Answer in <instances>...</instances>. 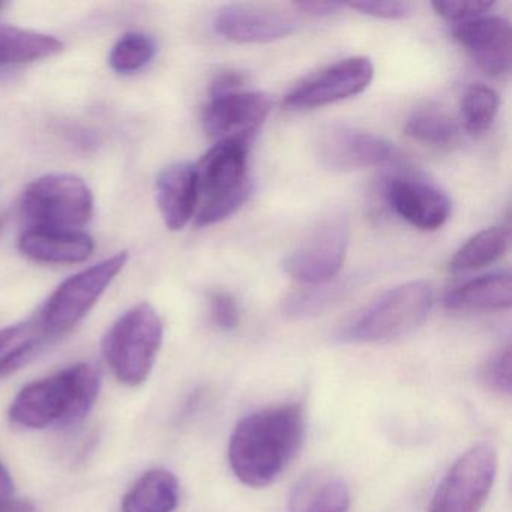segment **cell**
<instances>
[{
	"instance_id": "cell-1",
	"label": "cell",
	"mask_w": 512,
	"mask_h": 512,
	"mask_svg": "<svg viewBox=\"0 0 512 512\" xmlns=\"http://www.w3.org/2000/svg\"><path fill=\"white\" fill-rule=\"evenodd\" d=\"M304 410L298 404L266 407L242 418L229 442V464L244 485L263 488L280 478L301 449Z\"/></svg>"
},
{
	"instance_id": "cell-2",
	"label": "cell",
	"mask_w": 512,
	"mask_h": 512,
	"mask_svg": "<svg viewBox=\"0 0 512 512\" xmlns=\"http://www.w3.org/2000/svg\"><path fill=\"white\" fill-rule=\"evenodd\" d=\"M100 394V371L92 364L71 365L26 385L14 398L10 419L31 430L71 427L94 409Z\"/></svg>"
},
{
	"instance_id": "cell-3",
	"label": "cell",
	"mask_w": 512,
	"mask_h": 512,
	"mask_svg": "<svg viewBox=\"0 0 512 512\" xmlns=\"http://www.w3.org/2000/svg\"><path fill=\"white\" fill-rule=\"evenodd\" d=\"M247 140H223L206 152L197 170L199 203L194 224L215 226L239 211L251 193Z\"/></svg>"
},
{
	"instance_id": "cell-4",
	"label": "cell",
	"mask_w": 512,
	"mask_h": 512,
	"mask_svg": "<svg viewBox=\"0 0 512 512\" xmlns=\"http://www.w3.org/2000/svg\"><path fill=\"white\" fill-rule=\"evenodd\" d=\"M163 335V322L152 305L139 304L122 314L103 343L104 358L116 379L142 385L157 361Z\"/></svg>"
},
{
	"instance_id": "cell-5",
	"label": "cell",
	"mask_w": 512,
	"mask_h": 512,
	"mask_svg": "<svg viewBox=\"0 0 512 512\" xmlns=\"http://www.w3.org/2000/svg\"><path fill=\"white\" fill-rule=\"evenodd\" d=\"M433 289L425 281H410L383 293L349 328L344 338L355 343H385L406 337L430 314Z\"/></svg>"
},
{
	"instance_id": "cell-6",
	"label": "cell",
	"mask_w": 512,
	"mask_h": 512,
	"mask_svg": "<svg viewBox=\"0 0 512 512\" xmlns=\"http://www.w3.org/2000/svg\"><path fill=\"white\" fill-rule=\"evenodd\" d=\"M22 214L41 229L79 230L94 214V194L79 176H44L23 193Z\"/></svg>"
},
{
	"instance_id": "cell-7",
	"label": "cell",
	"mask_w": 512,
	"mask_h": 512,
	"mask_svg": "<svg viewBox=\"0 0 512 512\" xmlns=\"http://www.w3.org/2000/svg\"><path fill=\"white\" fill-rule=\"evenodd\" d=\"M128 257L121 251L65 280L38 314L47 335L58 338L76 328L125 268Z\"/></svg>"
},
{
	"instance_id": "cell-8",
	"label": "cell",
	"mask_w": 512,
	"mask_h": 512,
	"mask_svg": "<svg viewBox=\"0 0 512 512\" xmlns=\"http://www.w3.org/2000/svg\"><path fill=\"white\" fill-rule=\"evenodd\" d=\"M349 236L346 215L332 212L320 218L284 259V271L310 286L329 283L343 268Z\"/></svg>"
},
{
	"instance_id": "cell-9",
	"label": "cell",
	"mask_w": 512,
	"mask_h": 512,
	"mask_svg": "<svg viewBox=\"0 0 512 512\" xmlns=\"http://www.w3.org/2000/svg\"><path fill=\"white\" fill-rule=\"evenodd\" d=\"M497 472L496 449L479 443L464 452L440 481L428 512H481Z\"/></svg>"
},
{
	"instance_id": "cell-10",
	"label": "cell",
	"mask_w": 512,
	"mask_h": 512,
	"mask_svg": "<svg viewBox=\"0 0 512 512\" xmlns=\"http://www.w3.org/2000/svg\"><path fill=\"white\" fill-rule=\"evenodd\" d=\"M316 148L322 166L334 172L391 166L400 157L394 143L347 124H331L323 128L317 137Z\"/></svg>"
},
{
	"instance_id": "cell-11",
	"label": "cell",
	"mask_w": 512,
	"mask_h": 512,
	"mask_svg": "<svg viewBox=\"0 0 512 512\" xmlns=\"http://www.w3.org/2000/svg\"><path fill=\"white\" fill-rule=\"evenodd\" d=\"M374 79L370 59L353 56L343 59L299 83L284 100L289 110H310L349 100L362 94Z\"/></svg>"
},
{
	"instance_id": "cell-12",
	"label": "cell",
	"mask_w": 512,
	"mask_h": 512,
	"mask_svg": "<svg viewBox=\"0 0 512 512\" xmlns=\"http://www.w3.org/2000/svg\"><path fill=\"white\" fill-rule=\"evenodd\" d=\"M271 110V98L263 92L239 91L214 97L203 110V130L218 142H251Z\"/></svg>"
},
{
	"instance_id": "cell-13",
	"label": "cell",
	"mask_w": 512,
	"mask_h": 512,
	"mask_svg": "<svg viewBox=\"0 0 512 512\" xmlns=\"http://www.w3.org/2000/svg\"><path fill=\"white\" fill-rule=\"evenodd\" d=\"M385 197L398 217L422 232L439 230L451 217L449 197L422 179L409 176L391 179L386 185Z\"/></svg>"
},
{
	"instance_id": "cell-14",
	"label": "cell",
	"mask_w": 512,
	"mask_h": 512,
	"mask_svg": "<svg viewBox=\"0 0 512 512\" xmlns=\"http://www.w3.org/2000/svg\"><path fill=\"white\" fill-rule=\"evenodd\" d=\"M454 37L487 76L500 79L511 71V25L503 17L484 16L461 23Z\"/></svg>"
},
{
	"instance_id": "cell-15",
	"label": "cell",
	"mask_w": 512,
	"mask_h": 512,
	"mask_svg": "<svg viewBox=\"0 0 512 512\" xmlns=\"http://www.w3.org/2000/svg\"><path fill=\"white\" fill-rule=\"evenodd\" d=\"M218 35L238 44H269L295 32V20L256 5L224 7L214 20Z\"/></svg>"
},
{
	"instance_id": "cell-16",
	"label": "cell",
	"mask_w": 512,
	"mask_h": 512,
	"mask_svg": "<svg viewBox=\"0 0 512 512\" xmlns=\"http://www.w3.org/2000/svg\"><path fill=\"white\" fill-rule=\"evenodd\" d=\"M158 208L169 230L178 232L194 218L199 203L196 166L175 163L157 179Z\"/></svg>"
},
{
	"instance_id": "cell-17",
	"label": "cell",
	"mask_w": 512,
	"mask_h": 512,
	"mask_svg": "<svg viewBox=\"0 0 512 512\" xmlns=\"http://www.w3.org/2000/svg\"><path fill=\"white\" fill-rule=\"evenodd\" d=\"M20 251L41 263H80L94 253V239L80 230L41 229L32 227L23 233Z\"/></svg>"
},
{
	"instance_id": "cell-18",
	"label": "cell",
	"mask_w": 512,
	"mask_h": 512,
	"mask_svg": "<svg viewBox=\"0 0 512 512\" xmlns=\"http://www.w3.org/2000/svg\"><path fill=\"white\" fill-rule=\"evenodd\" d=\"M350 490L346 481L328 470L302 476L289 496V512H347Z\"/></svg>"
},
{
	"instance_id": "cell-19",
	"label": "cell",
	"mask_w": 512,
	"mask_h": 512,
	"mask_svg": "<svg viewBox=\"0 0 512 512\" xmlns=\"http://www.w3.org/2000/svg\"><path fill=\"white\" fill-rule=\"evenodd\" d=\"M512 283L509 272L482 275L451 290L445 307L451 311H496L511 307Z\"/></svg>"
},
{
	"instance_id": "cell-20",
	"label": "cell",
	"mask_w": 512,
	"mask_h": 512,
	"mask_svg": "<svg viewBox=\"0 0 512 512\" xmlns=\"http://www.w3.org/2000/svg\"><path fill=\"white\" fill-rule=\"evenodd\" d=\"M179 491L175 473L161 467L148 470L125 494L121 512H175Z\"/></svg>"
},
{
	"instance_id": "cell-21",
	"label": "cell",
	"mask_w": 512,
	"mask_h": 512,
	"mask_svg": "<svg viewBox=\"0 0 512 512\" xmlns=\"http://www.w3.org/2000/svg\"><path fill=\"white\" fill-rule=\"evenodd\" d=\"M49 340L52 338L38 317L0 329V377L10 376L28 364Z\"/></svg>"
},
{
	"instance_id": "cell-22",
	"label": "cell",
	"mask_w": 512,
	"mask_h": 512,
	"mask_svg": "<svg viewBox=\"0 0 512 512\" xmlns=\"http://www.w3.org/2000/svg\"><path fill=\"white\" fill-rule=\"evenodd\" d=\"M64 44L50 35L0 25V65H22L52 58Z\"/></svg>"
},
{
	"instance_id": "cell-23",
	"label": "cell",
	"mask_w": 512,
	"mask_h": 512,
	"mask_svg": "<svg viewBox=\"0 0 512 512\" xmlns=\"http://www.w3.org/2000/svg\"><path fill=\"white\" fill-rule=\"evenodd\" d=\"M509 245V232L503 227H490L467 239L449 262L454 274L478 271L493 265L505 256Z\"/></svg>"
},
{
	"instance_id": "cell-24",
	"label": "cell",
	"mask_w": 512,
	"mask_h": 512,
	"mask_svg": "<svg viewBox=\"0 0 512 512\" xmlns=\"http://www.w3.org/2000/svg\"><path fill=\"white\" fill-rule=\"evenodd\" d=\"M404 131L415 142L433 148H452L460 140V125L446 110L439 107L415 110L407 119Z\"/></svg>"
},
{
	"instance_id": "cell-25",
	"label": "cell",
	"mask_w": 512,
	"mask_h": 512,
	"mask_svg": "<svg viewBox=\"0 0 512 512\" xmlns=\"http://www.w3.org/2000/svg\"><path fill=\"white\" fill-rule=\"evenodd\" d=\"M499 109V97L485 85H472L461 101V124L472 136H481L493 124Z\"/></svg>"
},
{
	"instance_id": "cell-26",
	"label": "cell",
	"mask_w": 512,
	"mask_h": 512,
	"mask_svg": "<svg viewBox=\"0 0 512 512\" xmlns=\"http://www.w3.org/2000/svg\"><path fill=\"white\" fill-rule=\"evenodd\" d=\"M154 41L140 32H130L119 38L110 53V67L119 74H133L143 70L155 58Z\"/></svg>"
},
{
	"instance_id": "cell-27",
	"label": "cell",
	"mask_w": 512,
	"mask_h": 512,
	"mask_svg": "<svg viewBox=\"0 0 512 512\" xmlns=\"http://www.w3.org/2000/svg\"><path fill=\"white\" fill-rule=\"evenodd\" d=\"M346 283H325L311 286L310 289L293 293L286 299L284 313L290 317H310L322 313L326 308L337 302L347 290Z\"/></svg>"
},
{
	"instance_id": "cell-28",
	"label": "cell",
	"mask_w": 512,
	"mask_h": 512,
	"mask_svg": "<svg viewBox=\"0 0 512 512\" xmlns=\"http://www.w3.org/2000/svg\"><path fill=\"white\" fill-rule=\"evenodd\" d=\"M494 7L493 2H478V0H449V2H433V10L437 16L448 22L461 23L487 16Z\"/></svg>"
},
{
	"instance_id": "cell-29",
	"label": "cell",
	"mask_w": 512,
	"mask_h": 512,
	"mask_svg": "<svg viewBox=\"0 0 512 512\" xmlns=\"http://www.w3.org/2000/svg\"><path fill=\"white\" fill-rule=\"evenodd\" d=\"M484 380L491 391L500 395L511 394L512 356L511 347L506 346L488 362L484 370Z\"/></svg>"
},
{
	"instance_id": "cell-30",
	"label": "cell",
	"mask_w": 512,
	"mask_h": 512,
	"mask_svg": "<svg viewBox=\"0 0 512 512\" xmlns=\"http://www.w3.org/2000/svg\"><path fill=\"white\" fill-rule=\"evenodd\" d=\"M209 310L212 320L218 328L223 331H235L238 328L241 313H239L238 302L227 292L212 293L209 298Z\"/></svg>"
},
{
	"instance_id": "cell-31",
	"label": "cell",
	"mask_w": 512,
	"mask_h": 512,
	"mask_svg": "<svg viewBox=\"0 0 512 512\" xmlns=\"http://www.w3.org/2000/svg\"><path fill=\"white\" fill-rule=\"evenodd\" d=\"M352 10L382 20H406L412 16V5L407 2H356L349 5Z\"/></svg>"
},
{
	"instance_id": "cell-32",
	"label": "cell",
	"mask_w": 512,
	"mask_h": 512,
	"mask_svg": "<svg viewBox=\"0 0 512 512\" xmlns=\"http://www.w3.org/2000/svg\"><path fill=\"white\" fill-rule=\"evenodd\" d=\"M244 83V74L238 73V71H226V73H221L220 76L212 82L211 98L239 92L242 86H244Z\"/></svg>"
},
{
	"instance_id": "cell-33",
	"label": "cell",
	"mask_w": 512,
	"mask_h": 512,
	"mask_svg": "<svg viewBox=\"0 0 512 512\" xmlns=\"http://www.w3.org/2000/svg\"><path fill=\"white\" fill-rule=\"evenodd\" d=\"M296 8H299L302 13L308 14V16L328 17L343 10L344 4H337V2H301V4H296Z\"/></svg>"
},
{
	"instance_id": "cell-34",
	"label": "cell",
	"mask_w": 512,
	"mask_h": 512,
	"mask_svg": "<svg viewBox=\"0 0 512 512\" xmlns=\"http://www.w3.org/2000/svg\"><path fill=\"white\" fill-rule=\"evenodd\" d=\"M14 481L7 467L0 463V508L10 505L13 500Z\"/></svg>"
},
{
	"instance_id": "cell-35",
	"label": "cell",
	"mask_w": 512,
	"mask_h": 512,
	"mask_svg": "<svg viewBox=\"0 0 512 512\" xmlns=\"http://www.w3.org/2000/svg\"><path fill=\"white\" fill-rule=\"evenodd\" d=\"M0 512H34V508L26 502H11L10 505L0 508Z\"/></svg>"
}]
</instances>
